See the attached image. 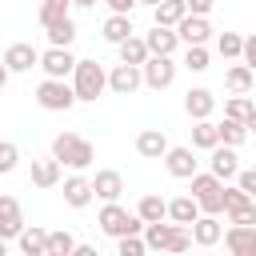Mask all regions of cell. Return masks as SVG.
I'll list each match as a JSON object with an SVG mask.
<instances>
[{
    "instance_id": "1",
    "label": "cell",
    "mask_w": 256,
    "mask_h": 256,
    "mask_svg": "<svg viewBox=\"0 0 256 256\" xmlns=\"http://www.w3.org/2000/svg\"><path fill=\"white\" fill-rule=\"evenodd\" d=\"M52 156L60 160V164H68V168H88L92 160H96V148L80 136V132H60L56 140H52Z\"/></svg>"
},
{
    "instance_id": "2",
    "label": "cell",
    "mask_w": 256,
    "mask_h": 256,
    "mask_svg": "<svg viewBox=\"0 0 256 256\" xmlns=\"http://www.w3.org/2000/svg\"><path fill=\"white\" fill-rule=\"evenodd\" d=\"M104 88H108V72L96 60H76V68H72V92H76V100H96Z\"/></svg>"
},
{
    "instance_id": "3",
    "label": "cell",
    "mask_w": 256,
    "mask_h": 256,
    "mask_svg": "<svg viewBox=\"0 0 256 256\" xmlns=\"http://www.w3.org/2000/svg\"><path fill=\"white\" fill-rule=\"evenodd\" d=\"M188 180H192V196H196L200 212L220 216V212H224V180L212 176V172H192Z\"/></svg>"
},
{
    "instance_id": "4",
    "label": "cell",
    "mask_w": 256,
    "mask_h": 256,
    "mask_svg": "<svg viewBox=\"0 0 256 256\" xmlns=\"http://www.w3.org/2000/svg\"><path fill=\"white\" fill-rule=\"evenodd\" d=\"M96 224H100V228H104L108 236H124V232H144V220H140L136 212L120 208L116 200H104V208H100Z\"/></svg>"
},
{
    "instance_id": "5",
    "label": "cell",
    "mask_w": 256,
    "mask_h": 256,
    "mask_svg": "<svg viewBox=\"0 0 256 256\" xmlns=\"http://www.w3.org/2000/svg\"><path fill=\"white\" fill-rule=\"evenodd\" d=\"M36 104H40L44 112H68V108L76 104V92H72V84L56 80V76H44L40 88H36Z\"/></svg>"
},
{
    "instance_id": "6",
    "label": "cell",
    "mask_w": 256,
    "mask_h": 256,
    "mask_svg": "<svg viewBox=\"0 0 256 256\" xmlns=\"http://www.w3.org/2000/svg\"><path fill=\"white\" fill-rule=\"evenodd\" d=\"M140 76H144L148 88L164 92V88L176 80V64H172V56H148V60L140 64Z\"/></svg>"
},
{
    "instance_id": "7",
    "label": "cell",
    "mask_w": 256,
    "mask_h": 256,
    "mask_svg": "<svg viewBox=\"0 0 256 256\" xmlns=\"http://www.w3.org/2000/svg\"><path fill=\"white\" fill-rule=\"evenodd\" d=\"M220 240L232 256H256V224H232Z\"/></svg>"
},
{
    "instance_id": "8",
    "label": "cell",
    "mask_w": 256,
    "mask_h": 256,
    "mask_svg": "<svg viewBox=\"0 0 256 256\" xmlns=\"http://www.w3.org/2000/svg\"><path fill=\"white\" fill-rule=\"evenodd\" d=\"M140 84H144V76H140V64H124V60H120V64L108 72V88H112L116 96H132Z\"/></svg>"
},
{
    "instance_id": "9",
    "label": "cell",
    "mask_w": 256,
    "mask_h": 256,
    "mask_svg": "<svg viewBox=\"0 0 256 256\" xmlns=\"http://www.w3.org/2000/svg\"><path fill=\"white\" fill-rule=\"evenodd\" d=\"M36 68H44V76H56V80H64V76H72V68H76V56L68 52V48H48L44 56H40V64Z\"/></svg>"
},
{
    "instance_id": "10",
    "label": "cell",
    "mask_w": 256,
    "mask_h": 256,
    "mask_svg": "<svg viewBox=\"0 0 256 256\" xmlns=\"http://www.w3.org/2000/svg\"><path fill=\"white\" fill-rule=\"evenodd\" d=\"M176 36H180L184 44H204V40L212 36V24H208V16L184 12V16H180V24H176Z\"/></svg>"
},
{
    "instance_id": "11",
    "label": "cell",
    "mask_w": 256,
    "mask_h": 256,
    "mask_svg": "<svg viewBox=\"0 0 256 256\" xmlns=\"http://www.w3.org/2000/svg\"><path fill=\"white\" fill-rule=\"evenodd\" d=\"M188 228H192V240H196L200 248H212V244H220V236H224V224H220V220H216L212 212L196 216V220H192Z\"/></svg>"
},
{
    "instance_id": "12",
    "label": "cell",
    "mask_w": 256,
    "mask_h": 256,
    "mask_svg": "<svg viewBox=\"0 0 256 256\" xmlns=\"http://www.w3.org/2000/svg\"><path fill=\"white\" fill-rule=\"evenodd\" d=\"M136 152H140L144 160H164V152H168V136H164L160 128H144V132L136 136Z\"/></svg>"
},
{
    "instance_id": "13",
    "label": "cell",
    "mask_w": 256,
    "mask_h": 256,
    "mask_svg": "<svg viewBox=\"0 0 256 256\" xmlns=\"http://www.w3.org/2000/svg\"><path fill=\"white\" fill-rule=\"evenodd\" d=\"M164 168L176 176V180H188L196 172V152L192 148H168L164 152Z\"/></svg>"
},
{
    "instance_id": "14",
    "label": "cell",
    "mask_w": 256,
    "mask_h": 256,
    "mask_svg": "<svg viewBox=\"0 0 256 256\" xmlns=\"http://www.w3.org/2000/svg\"><path fill=\"white\" fill-rule=\"evenodd\" d=\"M120 192H124V176H120V172L100 168V172L92 176V196H100V200H120Z\"/></svg>"
},
{
    "instance_id": "15",
    "label": "cell",
    "mask_w": 256,
    "mask_h": 256,
    "mask_svg": "<svg viewBox=\"0 0 256 256\" xmlns=\"http://www.w3.org/2000/svg\"><path fill=\"white\" fill-rule=\"evenodd\" d=\"M20 228H24V216H20L16 196H0V236L12 240V236H20Z\"/></svg>"
},
{
    "instance_id": "16",
    "label": "cell",
    "mask_w": 256,
    "mask_h": 256,
    "mask_svg": "<svg viewBox=\"0 0 256 256\" xmlns=\"http://www.w3.org/2000/svg\"><path fill=\"white\" fill-rule=\"evenodd\" d=\"M144 44H148V56H172L176 44H180V36H176L172 28H164V24H156V28L144 36Z\"/></svg>"
},
{
    "instance_id": "17",
    "label": "cell",
    "mask_w": 256,
    "mask_h": 256,
    "mask_svg": "<svg viewBox=\"0 0 256 256\" xmlns=\"http://www.w3.org/2000/svg\"><path fill=\"white\" fill-rule=\"evenodd\" d=\"M4 64H8V72H32V68L40 64V52H36L32 44H12V48L4 52Z\"/></svg>"
},
{
    "instance_id": "18",
    "label": "cell",
    "mask_w": 256,
    "mask_h": 256,
    "mask_svg": "<svg viewBox=\"0 0 256 256\" xmlns=\"http://www.w3.org/2000/svg\"><path fill=\"white\" fill-rule=\"evenodd\" d=\"M236 172H240V160H236L232 144H216V148H212V176H220V180H236Z\"/></svg>"
},
{
    "instance_id": "19",
    "label": "cell",
    "mask_w": 256,
    "mask_h": 256,
    "mask_svg": "<svg viewBox=\"0 0 256 256\" xmlns=\"http://www.w3.org/2000/svg\"><path fill=\"white\" fill-rule=\"evenodd\" d=\"M212 108H216V96H212L208 88H188V96H184V112H188L192 120L212 116Z\"/></svg>"
},
{
    "instance_id": "20",
    "label": "cell",
    "mask_w": 256,
    "mask_h": 256,
    "mask_svg": "<svg viewBox=\"0 0 256 256\" xmlns=\"http://www.w3.org/2000/svg\"><path fill=\"white\" fill-rule=\"evenodd\" d=\"M64 204H68V208H88V204H92V180L68 176V180H64Z\"/></svg>"
},
{
    "instance_id": "21",
    "label": "cell",
    "mask_w": 256,
    "mask_h": 256,
    "mask_svg": "<svg viewBox=\"0 0 256 256\" xmlns=\"http://www.w3.org/2000/svg\"><path fill=\"white\" fill-rule=\"evenodd\" d=\"M32 184H36V188H56V184H60V160H56V156L32 160Z\"/></svg>"
},
{
    "instance_id": "22",
    "label": "cell",
    "mask_w": 256,
    "mask_h": 256,
    "mask_svg": "<svg viewBox=\"0 0 256 256\" xmlns=\"http://www.w3.org/2000/svg\"><path fill=\"white\" fill-rule=\"evenodd\" d=\"M196 216H200L196 196H176V200H168V220H172V224H192Z\"/></svg>"
},
{
    "instance_id": "23",
    "label": "cell",
    "mask_w": 256,
    "mask_h": 256,
    "mask_svg": "<svg viewBox=\"0 0 256 256\" xmlns=\"http://www.w3.org/2000/svg\"><path fill=\"white\" fill-rule=\"evenodd\" d=\"M20 252L24 256H48V232L44 228H20Z\"/></svg>"
},
{
    "instance_id": "24",
    "label": "cell",
    "mask_w": 256,
    "mask_h": 256,
    "mask_svg": "<svg viewBox=\"0 0 256 256\" xmlns=\"http://www.w3.org/2000/svg\"><path fill=\"white\" fill-rule=\"evenodd\" d=\"M252 84H256V72H252L248 64H232V68L224 72V88H228V92H252Z\"/></svg>"
},
{
    "instance_id": "25",
    "label": "cell",
    "mask_w": 256,
    "mask_h": 256,
    "mask_svg": "<svg viewBox=\"0 0 256 256\" xmlns=\"http://www.w3.org/2000/svg\"><path fill=\"white\" fill-rule=\"evenodd\" d=\"M128 36H132L128 12H112V16L104 20V40H108V44H120V40H128Z\"/></svg>"
},
{
    "instance_id": "26",
    "label": "cell",
    "mask_w": 256,
    "mask_h": 256,
    "mask_svg": "<svg viewBox=\"0 0 256 256\" xmlns=\"http://www.w3.org/2000/svg\"><path fill=\"white\" fill-rule=\"evenodd\" d=\"M136 216H140L144 224H152V220H164V216H168V200H164V196H156V192H148V196L136 204Z\"/></svg>"
},
{
    "instance_id": "27",
    "label": "cell",
    "mask_w": 256,
    "mask_h": 256,
    "mask_svg": "<svg viewBox=\"0 0 256 256\" xmlns=\"http://www.w3.org/2000/svg\"><path fill=\"white\" fill-rule=\"evenodd\" d=\"M184 12H188V4H184V0H160V4L152 8V16H156V24H164V28H176Z\"/></svg>"
},
{
    "instance_id": "28",
    "label": "cell",
    "mask_w": 256,
    "mask_h": 256,
    "mask_svg": "<svg viewBox=\"0 0 256 256\" xmlns=\"http://www.w3.org/2000/svg\"><path fill=\"white\" fill-rule=\"evenodd\" d=\"M44 32H48V40H52L56 48H68V44L76 40V24H72V16H60V20H52Z\"/></svg>"
},
{
    "instance_id": "29",
    "label": "cell",
    "mask_w": 256,
    "mask_h": 256,
    "mask_svg": "<svg viewBox=\"0 0 256 256\" xmlns=\"http://www.w3.org/2000/svg\"><path fill=\"white\" fill-rule=\"evenodd\" d=\"M216 144H220V128H216L208 116L196 120V128H192V148H208V152H212Z\"/></svg>"
},
{
    "instance_id": "30",
    "label": "cell",
    "mask_w": 256,
    "mask_h": 256,
    "mask_svg": "<svg viewBox=\"0 0 256 256\" xmlns=\"http://www.w3.org/2000/svg\"><path fill=\"white\" fill-rule=\"evenodd\" d=\"M116 48H120V60H124V64H144V60H148L144 36H128V40H120Z\"/></svg>"
},
{
    "instance_id": "31",
    "label": "cell",
    "mask_w": 256,
    "mask_h": 256,
    "mask_svg": "<svg viewBox=\"0 0 256 256\" xmlns=\"http://www.w3.org/2000/svg\"><path fill=\"white\" fill-rule=\"evenodd\" d=\"M220 128V144H244L248 140V128H244V120H232V116H224V124H216Z\"/></svg>"
},
{
    "instance_id": "32",
    "label": "cell",
    "mask_w": 256,
    "mask_h": 256,
    "mask_svg": "<svg viewBox=\"0 0 256 256\" xmlns=\"http://www.w3.org/2000/svg\"><path fill=\"white\" fill-rule=\"evenodd\" d=\"M168 232H172V224H164V220H152V224H144V244L164 252V244H168Z\"/></svg>"
},
{
    "instance_id": "33",
    "label": "cell",
    "mask_w": 256,
    "mask_h": 256,
    "mask_svg": "<svg viewBox=\"0 0 256 256\" xmlns=\"http://www.w3.org/2000/svg\"><path fill=\"white\" fill-rule=\"evenodd\" d=\"M240 48H244V36H236V32H220V36H216V52H220L224 60H236Z\"/></svg>"
},
{
    "instance_id": "34",
    "label": "cell",
    "mask_w": 256,
    "mask_h": 256,
    "mask_svg": "<svg viewBox=\"0 0 256 256\" xmlns=\"http://www.w3.org/2000/svg\"><path fill=\"white\" fill-rule=\"evenodd\" d=\"M188 248H192V232H188V224H172L164 252H188Z\"/></svg>"
},
{
    "instance_id": "35",
    "label": "cell",
    "mask_w": 256,
    "mask_h": 256,
    "mask_svg": "<svg viewBox=\"0 0 256 256\" xmlns=\"http://www.w3.org/2000/svg\"><path fill=\"white\" fill-rule=\"evenodd\" d=\"M68 8H72V0H40V24L48 28L52 20L68 16Z\"/></svg>"
},
{
    "instance_id": "36",
    "label": "cell",
    "mask_w": 256,
    "mask_h": 256,
    "mask_svg": "<svg viewBox=\"0 0 256 256\" xmlns=\"http://www.w3.org/2000/svg\"><path fill=\"white\" fill-rule=\"evenodd\" d=\"M144 240H140V232H124V236H116V252L120 256H144Z\"/></svg>"
},
{
    "instance_id": "37",
    "label": "cell",
    "mask_w": 256,
    "mask_h": 256,
    "mask_svg": "<svg viewBox=\"0 0 256 256\" xmlns=\"http://www.w3.org/2000/svg\"><path fill=\"white\" fill-rule=\"evenodd\" d=\"M252 112V100H248V92H236V96H228V104H224V116H232V120H244Z\"/></svg>"
},
{
    "instance_id": "38",
    "label": "cell",
    "mask_w": 256,
    "mask_h": 256,
    "mask_svg": "<svg viewBox=\"0 0 256 256\" xmlns=\"http://www.w3.org/2000/svg\"><path fill=\"white\" fill-rule=\"evenodd\" d=\"M76 240L68 232H48V256H72Z\"/></svg>"
},
{
    "instance_id": "39",
    "label": "cell",
    "mask_w": 256,
    "mask_h": 256,
    "mask_svg": "<svg viewBox=\"0 0 256 256\" xmlns=\"http://www.w3.org/2000/svg\"><path fill=\"white\" fill-rule=\"evenodd\" d=\"M16 164H20V148L12 140H0V176H8Z\"/></svg>"
},
{
    "instance_id": "40",
    "label": "cell",
    "mask_w": 256,
    "mask_h": 256,
    "mask_svg": "<svg viewBox=\"0 0 256 256\" xmlns=\"http://www.w3.org/2000/svg\"><path fill=\"white\" fill-rule=\"evenodd\" d=\"M184 64H188L192 72H204V68H208V48H204V44H188Z\"/></svg>"
},
{
    "instance_id": "41",
    "label": "cell",
    "mask_w": 256,
    "mask_h": 256,
    "mask_svg": "<svg viewBox=\"0 0 256 256\" xmlns=\"http://www.w3.org/2000/svg\"><path fill=\"white\" fill-rule=\"evenodd\" d=\"M236 184L256 200V168H240V172H236Z\"/></svg>"
},
{
    "instance_id": "42",
    "label": "cell",
    "mask_w": 256,
    "mask_h": 256,
    "mask_svg": "<svg viewBox=\"0 0 256 256\" xmlns=\"http://www.w3.org/2000/svg\"><path fill=\"white\" fill-rule=\"evenodd\" d=\"M240 60H244V64H248V68L256 72V32H252V36L244 40V48H240Z\"/></svg>"
},
{
    "instance_id": "43",
    "label": "cell",
    "mask_w": 256,
    "mask_h": 256,
    "mask_svg": "<svg viewBox=\"0 0 256 256\" xmlns=\"http://www.w3.org/2000/svg\"><path fill=\"white\" fill-rule=\"evenodd\" d=\"M228 220H232V224H256V200H252L248 208H240L236 216H228Z\"/></svg>"
},
{
    "instance_id": "44",
    "label": "cell",
    "mask_w": 256,
    "mask_h": 256,
    "mask_svg": "<svg viewBox=\"0 0 256 256\" xmlns=\"http://www.w3.org/2000/svg\"><path fill=\"white\" fill-rule=\"evenodd\" d=\"M184 4H188V12H196V16H208L216 0H184Z\"/></svg>"
},
{
    "instance_id": "45",
    "label": "cell",
    "mask_w": 256,
    "mask_h": 256,
    "mask_svg": "<svg viewBox=\"0 0 256 256\" xmlns=\"http://www.w3.org/2000/svg\"><path fill=\"white\" fill-rule=\"evenodd\" d=\"M104 4H108L112 12H132V8H136V0H104Z\"/></svg>"
},
{
    "instance_id": "46",
    "label": "cell",
    "mask_w": 256,
    "mask_h": 256,
    "mask_svg": "<svg viewBox=\"0 0 256 256\" xmlns=\"http://www.w3.org/2000/svg\"><path fill=\"white\" fill-rule=\"evenodd\" d=\"M244 128H248V132H256V104H252V112L244 116Z\"/></svg>"
},
{
    "instance_id": "47",
    "label": "cell",
    "mask_w": 256,
    "mask_h": 256,
    "mask_svg": "<svg viewBox=\"0 0 256 256\" xmlns=\"http://www.w3.org/2000/svg\"><path fill=\"white\" fill-rule=\"evenodd\" d=\"M8 76H12V72H8V64H4V60H0V88H4V84H8Z\"/></svg>"
},
{
    "instance_id": "48",
    "label": "cell",
    "mask_w": 256,
    "mask_h": 256,
    "mask_svg": "<svg viewBox=\"0 0 256 256\" xmlns=\"http://www.w3.org/2000/svg\"><path fill=\"white\" fill-rule=\"evenodd\" d=\"M76 8H96V0H72Z\"/></svg>"
},
{
    "instance_id": "49",
    "label": "cell",
    "mask_w": 256,
    "mask_h": 256,
    "mask_svg": "<svg viewBox=\"0 0 256 256\" xmlns=\"http://www.w3.org/2000/svg\"><path fill=\"white\" fill-rule=\"evenodd\" d=\"M4 252H8V244H4V236H0V256H4Z\"/></svg>"
},
{
    "instance_id": "50",
    "label": "cell",
    "mask_w": 256,
    "mask_h": 256,
    "mask_svg": "<svg viewBox=\"0 0 256 256\" xmlns=\"http://www.w3.org/2000/svg\"><path fill=\"white\" fill-rule=\"evenodd\" d=\"M136 4H152V8H156V4H160V0H136Z\"/></svg>"
}]
</instances>
